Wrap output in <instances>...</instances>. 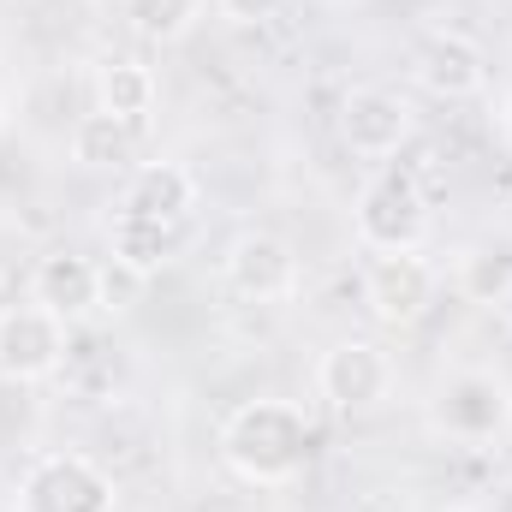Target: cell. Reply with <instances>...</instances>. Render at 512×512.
Listing matches in <instances>:
<instances>
[{
    "instance_id": "obj_8",
    "label": "cell",
    "mask_w": 512,
    "mask_h": 512,
    "mask_svg": "<svg viewBox=\"0 0 512 512\" xmlns=\"http://www.w3.org/2000/svg\"><path fill=\"white\" fill-rule=\"evenodd\" d=\"M411 78H417V90H429L441 102H465L489 84V54L465 30H429L411 48Z\"/></svg>"
},
{
    "instance_id": "obj_6",
    "label": "cell",
    "mask_w": 512,
    "mask_h": 512,
    "mask_svg": "<svg viewBox=\"0 0 512 512\" xmlns=\"http://www.w3.org/2000/svg\"><path fill=\"white\" fill-rule=\"evenodd\" d=\"M221 274H227L233 298H245V304H286L304 286V262L292 251V239H280L268 227L239 233L221 256Z\"/></svg>"
},
{
    "instance_id": "obj_1",
    "label": "cell",
    "mask_w": 512,
    "mask_h": 512,
    "mask_svg": "<svg viewBox=\"0 0 512 512\" xmlns=\"http://www.w3.org/2000/svg\"><path fill=\"white\" fill-rule=\"evenodd\" d=\"M316 429L304 417V405L292 399H245L227 423H221V465L251 483V489H280L310 465Z\"/></svg>"
},
{
    "instance_id": "obj_7",
    "label": "cell",
    "mask_w": 512,
    "mask_h": 512,
    "mask_svg": "<svg viewBox=\"0 0 512 512\" xmlns=\"http://www.w3.org/2000/svg\"><path fill=\"white\" fill-rule=\"evenodd\" d=\"M72 346V322H60L42 304H18L0 310V376L6 382H42L66 364Z\"/></svg>"
},
{
    "instance_id": "obj_15",
    "label": "cell",
    "mask_w": 512,
    "mask_h": 512,
    "mask_svg": "<svg viewBox=\"0 0 512 512\" xmlns=\"http://www.w3.org/2000/svg\"><path fill=\"white\" fill-rule=\"evenodd\" d=\"M96 108L114 114V120H126V126H143L149 108H155V78H149V66H131V60L102 66V78H96Z\"/></svg>"
},
{
    "instance_id": "obj_13",
    "label": "cell",
    "mask_w": 512,
    "mask_h": 512,
    "mask_svg": "<svg viewBox=\"0 0 512 512\" xmlns=\"http://www.w3.org/2000/svg\"><path fill=\"white\" fill-rule=\"evenodd\" d=\"M197 203V179L179 167V161H143L126 179L120 203L114 209H131V215H155V221H185Z\"/></svg>"
},
{
    "instance_id": "obj_5",
    "label": "cell",
    "mask_w": 512,
    "mask_h": 512,
    "mask_svg": "<svg viewBox=\"0 0 512 512\" xmlns=\"http://www.w3.org/2000/svg\"><path fill=\"white\" fill-rule=\"evenodd\" d=\"M429 423L447 441H465V447L495 441L512 423V393L489 370H453L447 382L435 387V399H429Z\"/></svg>"
},
{
    "instance_id": "obj_10",
    "label": "cell",
    "mask_w": 512,
    "mask_h": 512,
    "mask_svg": "<svg viewBox=\"0 0 512 512\" xmlns=\"http://www.w3.org/2000/svg\"><path fill=\"white\" fill-rule=\"evenodd\" d=\"M340 137H346L352 155L387 161V155H399V149L411 143V108H405L393 90H382V84H358V90L340 102Z\"/></svg>"
},
{
    "instance_id": "obj_16",
    "label": "cell",
    "mask_w": 512,
    "mask_h": 512,
    "mask_svg": "<svg viewBox=\"0 0 512 512\" xmlns=\"http://www.w3.org/2000/svg\"><path fill=\"white\" fill-rule=\"evenodd\" d=\"M120 12H126V24L137 36H149V42H179V36L197 30L203 0H120Z\"/></svg>"
},
{
    "instance_id": "obj_17",
    "label": "cell",
    "mask_w": 512,
    "mask_h": 512,
    "mask_svg": "<svg viewBox=\"0 0 512 512\" xmlns=\"http://www.w3.org/2000/svg\"><path fill=\"white\" fill-rule=\"evenodd\" d=\"M215 6H221V18H227V24H268L286 0H215Z\"/></svg>"
},
{
    "instance_id": "obj_2",
    "label": "cell",
    "mask_w": 512,
    "mask_h": 512,
    "mask_svg": "<svg viewBox=\"0 0 512 512\" xmlns=\"http://www.w3.org/2000/svg\"><path fill=\"white\" fill-rule=\"evenodd\" d=\"M352 227H358V239L376 256L417 251L429 239V203H423L417 179L411 173H393V167H382L376 179H364L358 209H352Z\"/></svg>"
},
{
    "instance_id": "obj_18",
    "label": "cell",
    "mask_w": 512,
    "mask_h": 512,
    "mask_svg": "<svg viewBox=\"0 0 512 512\" xmlns=\"http://www.w3.org/2000/svg\"><path fill=\"white\" fill-rule=\"evenodd\" d=\"M501 137H507V149H512V102L501 108Z\"/></svg>"
},
{
    "instance_id": "obj_11",
    "label": "cell",
    "mask_w": 512,
    "mask_h": 512,
    "mask_svg": "<svg viewBox=\"0 0 512 512\" xmlns=\"http://www.w3.org/2000/svg\"><path fill=\"white\" fill-rule=\"evenodd\" d=\"M179 251H185V221H155L131 209L108 215V256L131 280H155L167 262H179Z\"/></svg>"
},
{
    "instance_id": "obj_3",
    "label": "cell",
    "mask_w": 512,
    "mask_h": 512,
    "mask_svg": "<svg viewBox=\"0 0 512 512\" xmlns=\"http://www.w3.org/2000/svg\"><path fill=\"white\" fill-rule=\"evenodd\" d=\"M316 393L340 417H370V411H382L387 393H393V358L376 340H358V334L334 340L316 358Z\"/></svg>"
},
{
    "instance_id": "obj_14",
    "label": "cell",
    "mask_w": 512,
    "mask_h": 512,
    "mask_svg": "<svg viewBox=\"0 0 512 512\" xmlns=\"http://www.w3.org/2000/svg\"><path fill=\"white\" fill-rule=\"evenodd\" d=\"M131 155H137V126L102 114V108L72 126V161L78 167H126Z\"/></svg>"
},
{
    "instance_id": "obj_9",
    "label": "cell",
    "mask_w": 512,
    "mask_h": 512,
    "mask_svg": "<svg viewBox=\"0 0 512 512\" xmlns=\"http://www.w3.org/2000/svg\"><path fill=\"white\" fill-rule=\"evenodd\" d=\"M364 304L382 328H411L429 316L435 304V268L423 262L417 251H387L370 262L364 274Z\"/></svg>"
},
{
    "instance_id": "obj_12",
    "label": "cell",
    "mask_w": 512,
    "mask_h": 512,
    "mask_svg": "<svg viewBox=\"0 0 512 512\" xmlns=\"http://www.w3.org/2000/svg\"><path fill=\"white\" fill-rule=\"evenodd\" d=\"M30 292H36V304L54 310L60 322H84L90 310H102L108 280H102V268H96L90 256L48 251L42 262H36V274H30Z\"/></svg>"
},
{
    "instance_id": "obj_4",
    "label": "cell",
    "mask_w": 512,
    "mask_h": 512,
    "mask_svg": "<svg viewBox=\"0 0 512 512\" xmlns=\"http://www.w3.org/2000/svg\"><path fill=\"white\" fill-rule=\"evenodd\" d=\"M12 512H114V477L84 453H42L18 477Z\"/></svg>"
}]
</instances>
